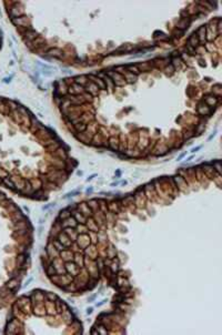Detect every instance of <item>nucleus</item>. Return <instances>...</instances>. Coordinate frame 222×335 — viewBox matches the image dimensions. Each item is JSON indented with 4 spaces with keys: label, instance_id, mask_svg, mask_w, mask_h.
<instances>
[{
    "label": "nucleus",
    "instance_id": "obj_3",
    "mask_svg": "<svg viewBox=\"0 0 222 335\" xmlns=\"http://www.w3.org/2000/svg\"><path fill=\"white\" fill-rule=\"evenodd\" d=\"M89 78H90L92 81L96 82V86H97L98 88H100V89H106V84H104V82L101 81L99 78H96V77H93V76H89Z\"/></svg>",
    "mask_w": 222,
    "mask_h": 335
},
{
    "label": "nucleus",
    "instance_id": "obj_15",
    "mask_svg": "<svg viewBox=\"0 0 222 335\" xmlns=\"http://www.w3.org/2000/svg\"><path fill=\"white\" fill-rule=\"evenodd\" d=\"M47 296H48L49 299H52V300H55V299H56V295L51 294V293H47Z\"/></svg>",
    "mask_w": 222,
    "mask_h": 335
},
{
    "label": "nucleus",
    "instance_id": "obj_2",
    "mask_svg": "<svg viewBox=\"0 0 222 335\" xmlns=\"http://www.w3.org/2000/svg\"><path fill=\"white\" fill-rule=\"evenodd\" d=\"M11 21H12L17 27H27L28 18H27L26 16H21V17H18V18L11 19Z\"/></svg>",
    "mask_w": 222,
    "mask_h": 335
},
{
    "label": "nucleus",
    "instance_id": "obj_18",
    "mask_svg": "<svg viewBox=\"0 0 222 335\" xmlns=\"http://www.w3.org/2000/svg\"><path fill=\"white\" fill-rule=\"evenodd\" d=\"M184 155H185V153H182L181 155H180V157H179V158L177 159V161H181V159L183 158V157H184Z\"/></svg>",
    "mask_w": 222,
    "mask_h": 335
},
{
    "label": "nucleus",
    "instance_id": "obj_4",
    "mask_svg": "<svg viewBox=\"0 0 222 335\" xmlns=\"http://www.w3.org/2000/svg\"><path fill=\"white\" fill-rule=\"evenodd\" d=\"M47 53H48V56L53 57V58H61V54H62V52L59 49H56V48L55 49H50Z\"/></svg>",
    "mask_w": 222,
    "mask_h": 335
},
{
    "label": "nucleus",
    "instance_id": "obj_9",
    "mask_svg": "<svg viewBox=\"0 0 222 335\" xmlns=\"http://www.w3.org/2000/svg\"><path fill=\"white\" fill-rule=\"evenodd\" d=\"M77 193H78V191H72V192H69L67 195H64L63 198L64 199H67V198H70V196H74V195H77Z\"/></svg>",
    "mask_w": 222,
    "mask_h": 335
},
{
    "label": "nucleus",
    "instance_id": "obj_23",
    "mask_svg": "<svg viewBox=\"0 0 222 335\" xmlns=\"http://www.w3.org/2000/svg\"><path fill=\"white\" fill-rule=\"evenodd\" d=\"M1 101H3V99H1V98H0V102Z\"/></svg>",
    "mask_w": 222,
    "mask_h": 335
},
{
    "label": "nucleus",
    "instance_id": "obj_7",
    "mask_svg": "<svg viewBox=\"0 0 222 335\" xmlns=\"http://www.w3.org/2000/svg\"><path fill=\"white\" fill-rule=\"evenodd\" d=\"M17 286H18V280H16V279H12L7 283V287H9L10 290H15Z\"/></svg>",
    "mask_w": 222,
    "mask_h": 335
},
{
    "label": "nucleus",
    "instance_id": "obj_11",
    "mask_svg": "<svg viewBox=\"0 0 222 335\" xmlns=\"http://www.w3.org/2000/svg\"><path fill=\"white\" fill-rule=\"evenodd\" d=\"M128 69H129V71L131 72H136V73H139V71H138V68L137 67H132V66H130V67H128Z\"/></svg>",
    "mask_w": 222,
    "mask_h": 335
},
{
    "label": "nucleus",
    "instance_id": "obj_20",
    "mask_svg": "<svg viewBox=\"0 0 222 335\" xmlns=\"http://www.w3.org/2000/svg\"><path fill=\"white\" fill-rule=\"evenodd\" d=\"M92 310H93V308H92V307H90V308H88V311H87V313H88V314H91V313H92Z\"/></svg>",
    "mask_w": 222,
    "mask_h": 335
},
{
    "label": "nucleus",
    "instance_id": "obj_17",
    "mask_svg": "<svg viewBox=\"0 0 222 335\" xmlns=\"http://www.w3.org/2000/svg\"><path fill=\"white\" fill-rule=\"evenodd\" d=\"M214 135H215V132H213V133H212L211 135H210V137L208 138V141H211V139L213 138V137H214Z\"/></svg>",
    "mask_w": 222,
    "mask_h": 335
},
{
    "label": "nucleus",
    "instance_id": "obj_6",
    "mask_svg": "<svg viewBox=\"0 0 222 335\" xmlns=\"http://www.w3.org/2000/svg\"><path fill=\"white\" fill-rule=\"evenodd\" d=\"M198 43H199V39H198L197 34H195V33H193L191 37L189 38V44L195 48V46H198Z\"/></svg>",
    "mask_w": 222,
    "mask_h": 335
},
{
    "label": "nucleus",
    "instance_id": "obj_14",
    "mask_svg": "<svg viewBox=\"0 0 222 335\" xmlns=\"http://www.w3.org/2000/svg\"><path fill=\"white\" fill-rule=\"evenodd\" d=\"M200 149H201V145H198V147H195V148H193V149H192L191 152H192V153L197 152V151H199Z\"/></svg>",
    "mask_w": 222,
    "mask_h": 335
},
{
    "label": "nucleus",
    "instance_id": "obj_19",
    "mask_svg": "<svg viewBox=\"0 0 222 335\" xmlns=\"http://www.w3.org/2000/svg\"><path fill=\"white\" fill-rule=\"evenodd\" d=\"M106 302H107V300H103V301H102V302H100V303H98V304H97V306H101V305H102V304H104V303H106Z\"/></svg>",
    "mask_w": 222,
    "mask_h": 335
},
{
    "label": "nucleus",
    "instance_id": "obj_10",
    "mask_svg": "<svg viewBox=\"0 0 222 335\" xmlns=\"http://www.w3.org/2000/svg\"><path fill=\"white\" fill-rule=\"evenodd\" d=\"M23 261H25V255H19V256L17 257V263L18 264L22 263Z\"/></svg>",
    "mask_w": 222,
    "mask_h": 335
},
{
    "label": "nucleus",
    "instance_id": "obj_5",
    "mask_svg": "<svg viewBox=\"0 0 222 335\" xmlns=\"http://www.w3.org/2000/svg\"><path fill=\"white\" fill-rule=\"evenodd\" d=\"M2 183L3 184H6V186L7 188H9V189H11V190H16V185H15V183L11 181L10 179H9V176L8 178H5V179H2Z\"/></svg>",
    "mask_w": 222,
    "mask_h": 335
},
{
    "label": "nucleus",
    "instance_id": "obj_16",
    "mask_svg": "<svg viewBox=\"0 0 222 335\" xmlns=\"http://www.w3.org/2000/svg\"><path fill=\"white\" fill-rule=\"evenodd\" d=\"M51 206H55V203H53V204H48V205L43 206V210H46V209H49V208H51Z\"/></svg>",
    "mask_w": 222,
    "mask_h": 335
},
{
    "label": "nucleus",
    "instance_id": "obj_8",
    "mask_svg": "<svg viewBox=\"0 0 222 335\" xmlns=\"http://www.w3.org/2000/svg\"><path fill=\"white\" fill-rule=\"evenodd\" d=\"M0 178H1V179L8 178V172H7V171H5L3 169H0Z\"/></svg>",
    "mask_w": 222,
    "mask_h": 335
},
{
    "label": "nucleus",
    "instance_id": "obj_22",
    "mask_svg": "<svg viewBox=\"0 0 222 335\" xmlns=\"http://www.w3.org/2000/svg\"><path fill=\"white\" fill-rule=\"evenodd\" d=\"M91 191H92V189H88V190H87V193L91 192Z\"/></svg>",
    "mask_w": 222,
    "mask_h": 335
},
{
    "label": "nucleus",
    "instance_id": "obj_1",
    "mask_svg": "<svg viewBox=\"0 0 222 335\" xmlns=\"http://www.w3.org/2000/svg\"><path fill=\"white\" fill-rule=\"evenodd\" d=\"M38 37H39L38 32H37V31H35L33 29H30V30L27 31L26 33H23V34H22V39H23V41L26 42V44L28 43V46H29V44H30V43L33 40H36Z\"/></svg>",
    "mask_w": 222,
    "mask_h": 335
},
{
    "label": "nucleus",
    "instance_id": "obj_21",
    "mask_svg": "<svg viewBox=\"0 0 222 335\" xmlns=\"http://www.w3.org/2000/svg\"><path fill=\"white\" fill-rule=\"evenodd\" d=\"M93 176H96V174H92V175H91V176H89V178H88V179H87V181H89V180H91V179H92V178H93Z\"/></svg>",
    "mask_w": 222,
    "mask_h": 335
},
{
    "label": "nucleus",
    "instance_id": "obj_12",
    "mask_svg": "<svg viewBox=\"0 0 222 335\" xmlns=\"http://www.w3.org/2000/svg\"><path fill=\"white\" fill-rule=\"evenodd\" d=\"M52 273H55V269H53V265H50L49 266V270H48V274L52 275Z\"/></svg>",
    "mask_w": 222,
    "mask_h": 335
},
{
    "label": "nucleus",
    "instance_id": "obj_13",
    "mask_svg": "<svg viewBox=\"0 0 222 335\" xmlns=\"http://www.w3.org/2000/svg\"><path fill=\"white\" fill-rule=\"evenodd\" d=\"M5 200H7L6 195H5L2 192H0V202H2V201H5Z\"/></svg>",
    "mask_w": 222,
    "mask_h": 335
}]
</instances>
